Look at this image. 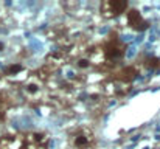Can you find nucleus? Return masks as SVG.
<instances>
[{"label":"nucleus","mask_w":160,"mask_h":149,"mask_svg":"<svg viewBox=\"0 0 160 149\" xmlns=\"http://www.w3.org/2000/svg\"><path fill=\"white\" fill-rule=\"evenodd\" d=\"M50 75L44 72L42 68L36 70L30 75V78L20 86V93L28 102L39 104L48 98V81Z\"/></svg>","instance_id":"nucleus-1"},{"label":"nucleus","mask_w":160,"mask_h":149,"mask_svg":"<svg viewBox=\"0 0 160 149\" xmlns=\"http://www.w3.org/2000/svg\"><path fill=\"white\" fill-rule=\"evenodd\" d=\"M101 45L103 51V57H104V70H112L115 68L124 57L126 54V45L124 42L115 34L112 33Z\"/></svg>","instance_id":"nucleus-2"},{"label":"nucleus","mask_w":160,"mask_h":149,"mask_svg":"<svg viewBox=\"0 0 160 149\" xmlns=\"http://www.w3.org/2000/svg\"><path fill=\"white\" fill-rule=\"evenodd\" d=\"M70 149H95V134L89 127H78L70 134Z\"/></svg>","instance_id":"nucleus-3"},{"label":"nucleus","mask_w":160,"mask_h":149,"mask_svg":"<svg viewBox=\"0 0 160 149\" xmlns=\"http://www.w3.org/2000/svg\"><path fill=\"white\" fill-rule=\"evenodd\" d=\"M2 75L6 81H9L11 84H19L22 86L31 75V70L28 67H25L22 62H11L8 65L3 67Z\"/></svg>","instance_id":"nucleus-4"},{"label":"nucleus","mask_w":160,"mask_h":149,"mask_svg":"<svg viewBox=\"0 0 160 149\" xmlns=\"http://www.w3.org/2000/svg\"><path fill=\"white\" fill-rule=\"evenodd\" d=\"M129 8V3L126 0H106L100 5V14L104 19H115L126 12Z\"/></svg>","instance_id":"nucleus-5"},{"label":"nucleus","mask_w":160,"mask_h":149,"mask_svg":"<svg viewBox=\"0 0 160 149\" xmlns=\"http://www.w3.org/2000/svg\"><path fill=\"white\" fill-rule=\"evenodd\" d=\"M101 92L104 93V97H110V98H117V97H123L124 93H128V90L131 89L129 84H124L112 76H109L106 81H103L100 84Z\"/></svg>","instance_id":"nucleus-6"},{"label":"nucleus","mask_w":160,"mask_h":149,"mask_svg":"<svg viewBox=\"0 0 160 149\" xmlns=\"http://www.w3.org/2000/svg\"><path fill=\"white\" fill-rule=\"evenodd\" d=\"M50 137L45 132H28L25 134V146L23 149H48Z\"/></svg>","instance_id":"nucleus-7"},{"label":"nucleus","mask_w":160,"mask_h":149,"mask_svg":"<svg viewBox=\"0 0 160 149\" xmlns=\"http://www.w3.org/2000/svg\"><path fill=\"white\" fill-rule=\"evenodd\" d=\"M126 23L134 31H145L149 27V22L145 20L142 12L135 8H128L126 9Z\"/></svg>","instance_id":"nucleus-8"},{"label":"nucleus","mask_w":160,"mask_h":149,"mask_svg":"<svg viewBox=\"0 0 160 149\" xmlns=\"http://www.w3.org/2000/svg\"><path fill=\"white\" fill-rule=\"evenodd\" d=\"M25 134H6L0 137V149H23Z\"/></svg>","instance_id":"nucleus-9"},{"label":"nucleus","mask_w":160,"mask_h":149,"mask_svg":"<svg viewBox=\"0 0 160 149\" xmlns=\"http://www.w3.org/2000/svg\"><path fill=\"white\" fill-rule=\"evenodd\" d=\"M138 75H140V70H138L137 65H128V67H123V68H120V70L110 73L112 78H115V79H118V81H121V82H124V84H129V86L132 84V81H134Z\"/></svg>","instance_id":"nucleus-10"},{"label":"nucleus","mask_w":160,"mask_h":149,"mask_svg":"<svg viewBox=\"0 0 160 149\" xmlns=\"http://www.w3.org/2000/svg\"><path fill=\"white\" fill-rule=\"evenodd\" d=\"M9 104H11L9 102V97H6L5 93H0V121H3L5 113H6Z\"/></svg>","instance_id":"nucleus-11"},{"label":"nucleus","mask_w":160,"mask_h":149,"mask_svg":"<svg viewBox=\"0 0 160 149\" xmlns=\"http://www.w3.org/2000/svg\"><path fill=\"white\" fill-rule=\"evenodd\" d=\"M6 50V42L5 41H0V53H3Z\"/></svg>","instance_id":"nucleus-12"}]
</instances>
